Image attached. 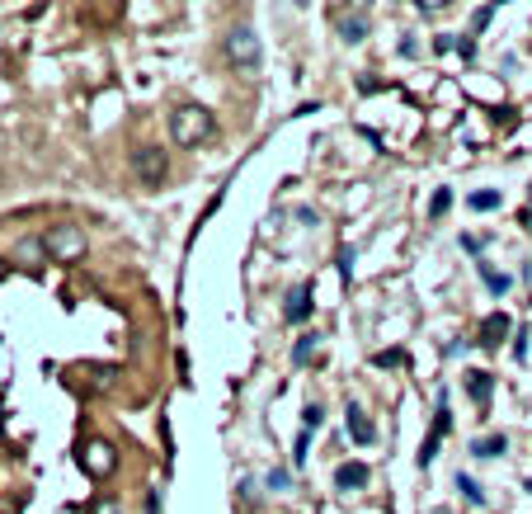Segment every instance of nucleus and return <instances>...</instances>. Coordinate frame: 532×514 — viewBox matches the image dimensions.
<instances>
[{
    "mask_svg": "<svg viewBox=\"0 0 532 514\" xmlns=\"http://www.w3.org/2000/svg\"><path fill=\"white\" fill-rule=\"evenodd\" d=\"M212 114L203 109V104H179V109L170 114V138L175 142H184V147H199V142H208L212 138Z\"/></svg>",
    "mask_w": 532,
    "mask_h": 514,
    "instance_id": "f257e3e1",
    "label": "nucleus"
},
{
    "mask_svg": "<svg viewBox=\"0 0 532 514\" xmlns=\"http://www.w3.org/2000/svg\"><path fill=\"white\" fill-rule=\"evenodd\" d=\"M227 57H231V67L236 71H260V62H264V47H260V34L255 29H245V24H236V29L227 34Z\"/></svg>",
    "mask_w": 532,
    "mask_h": 514,
    "instance_id": "f03ea898",
    "label": "nucleus"
},
{
    "mask_svg": "<svg viewBox=\"0 0 532 514\" xmlns=\"http://www.w3.org/2000/svg\"><path fill=\"white\" fill-rule=\"evenodd\" d=\"M43 251H47L52 260L71 264V260L86 255V231H80L76 222H57V227H47V236H43Z\"/></svg>",
    "mask_w": 532,
    "mask_h": 514,
    "instance_id": "7ed1b4c3",
    "label": "nucleus"
},
{
    "mask_svg": "<svg viewBox=\"0 0 532 514\" xmlns=\"http://www.w3.org/2000/svg\"><path fill=\"white\" fill-rule=\"evenodd\" d=\"M80 468H86L90 477H108L114 472V444L108 439H86L80 444Z\"/></svg>",
    "mask_w": 532,
    "mask_h": 514,
    "instance_id": "20e7f679",
    "label": "nucleus"
},
{
    "mask_svg": "<svg viewBox=\"0 0 532 514\" xmlns=\"http://www.w3.org/2000/svg\"><path fill=\"white\" fill-rule=\"evenodd\" d=\"M334 29H340L344 43H363V38H368V29H373V19H368V10H363V5H349V10H334Z\"/></svg>",
    "mask_w": 532,
    "mask_h": 514,
    "instance_id": "39448f33",
    "label": "nucleus"
},
{
    "mask_svg": "<svg viewBox=\"0 0 532 514\" xmlns=\"http://www.w3.org/2000/svg\"><path fill=\"white\" fill-rule=\"evenodd\" d=\"M344 420H349V435H353V444H377V425L368 420V411H363L358 401H349V406H344Z\"/></svg>",
    "mask_w": 532,
    "mask_h": 514,
    "instance_id": "423d86ee",
    "label": "nucleus"
},
{
    "mask_svg": "<svg viewBox=\"0 0 532 514\" xmlns=\"http://www.w3.org/2000/svg\"><path fill=\"white\" fill-rule=\"evenodd\" d=\"M132 166H137V175H142L147 184H160L165 180V151L160 147H142L132 156Z\"/></svg>",
    "mask_w": 532,
    "mask_h": 514,
    "instance_id": "0eeeda50",
    "label": "nucleus"
},
{
    "mask_svg": "<svg viewBox=\"0 0 532 514\" xmlns=\"http://www.w3.org/2000/svg\"><path fill=\"white\" fill-rule=\"evenodd\" d=\"M283 316L292 321V326H297V321L312 316V283H302V288H292V293H288V307H283Z\"/></svg>",
    "mask_w": 532,
    "mask_h": 514,
    "instance_id": "6e6552de",
    "label": "nucleus"
},
{
    "mask_svg": "<svg viewBox=\"0 0 532 514\" xmlns=\"http://www.w3.org/2000/svg\"><path fill=\"white\" fill-rule=\"evenodd\" d=\"M363 481H368V468L363 463H344L340 472H334V486H340V491H363Z\"/></svg>",
    "mask_w": 532,
    "mask_h": 514,
    "instance_id": "1a4fd4ad",
    "label": "nucleus"
},
{
    "mask_svg": "<svg viewBox=\"0 0 532 514\" xmlns=\"http://www.w3.org/2000/svg\"><path fill=\"white\" fill-rule=\"evenodd\" d=\"M466 392H471L476 401H490V392H495V377H490V373H481V368L466 373Z\"/></svg>",
    "mask_w": 532,
    "mask_h": 514,
    "instance_id": "9d476101",
    "label": "nucleus"
},
{
    "mask_svg": "<svg viewBox=\"0 0 532 514\" xmlns=\"http://www.w3.org/2000/svg\"><path fill=\"white\" fill-rule=\"evenodd\" d=\"M504 331H509V316H504V312H495V316L486 321V335H481V340H486V344L495 349V344L504 340Z\"/></svg>",
    "mask_w": 532,
    "mask_h": 514,
    "instance_id": "9b49d317",
    "label": "nucleus"
},
{
    "mask_svg": "<svg viewBox=\"0 0 532 514\" xmlns=\"http://www.w3.org/2000/svg\"><path fill=\"white\" fill-rule=\"evenodd\" d=\"M499 453H504V439L499 435H486V439L471 444V457H499Z\"/></svg>",
    "mask_w": 532,
    "mask_h": 514,
    "instance_id": "f8f14e48",
    "label": "nucleus"
},
{
    "mask_svg": "<svg viewBox=\"0 0 532 514\" xmlns=\"http://www.w3.org/2000/svg\"><path fill=\"white\" fill-rule=\"evenodd\" d=\"M466 203H471L476 212H490V208H499V194H495V189H476Z\"/></svg>",
    "mask_w": 532,
    "mask_h": 514,
    "instance_id": "ddd939ff",
    "label": "nucleus"
},
{
    "mask_svg": "<svg viewBox=\"0 0 532 514\" xmlns=\"http://www.w3.org/2000/svg\"><path fill=\"white\" fill-rule=\"evenodd\" d=\"M316 340H321L316 331H312V335H302V340H297V349H292V359H297V364H306V359H312V349H316Z\"/></svg>",
    "mask_w": 532,
    "mask_h": 514,
    "instance_id": "4468645a",
    "label": "nucleus"
},
{
    "mask_svg": "<svg viewBox=\"0 0 532 514\" xmlns=\"http://www.w3.org/2000/svg\"><path fill=\"white\" fill-rule=\"evenodd\" d=\"M457 491H462V496H466L471 505H486V496H481V486H476L471 477H457Z\"/></svg>",
    "mask_w": 532,
    "mask_h": 514,
    "instance_id": "2eb2a0df",
    "label": "nucleus"
},
{
    "mask_svg": "<svg viewBox=\"0 0 532 514\" xmlns=\"http://www.w3.org/2000/svg\"><path fill=\"white\" fill-rule=\"evenodd\" d=\"M447 208H453V194H447V189H438V194L429 199V218H443Z\"/></svg>",
    "mask_w": 532,
    "mask_h": 514,
    "instance_id": "dca6fc26",
    "label": "nucleus"
},
{
    "mask_svg": "<svg viewBox=\"0 0 532 514\" xmlns=\"http://www.w3.org/2000/svg\"><path fill=\"white\" fill-rule=\"evenodd\" d=\"M481 274H486L490 293H509V274H499V269H486V264H481Z\"/></svg>",
    "mask_w": 532,
    "mask_h": 514,
    "instance_id": "f3484780",
    "label": "nucleus"
},
{
    "mask_svg": "<svg viewBox=\"0 0 532 514\" xmlns=\"http://www.w3.org/2000/svg\"><path fill=\"white\" fill-rule=\"evenodd\" d=\"M38 255H47L43 241H24V246H19V260H24V264H38Z\"/></svg>",
    "mask_w": 532,
    "mask_h": 514,
    "instance_id": "a211bd4d",
    "label": "nucleus"
},
{
    "mask_svg": "<svg viewBox=\"0 0 532 514\" xmlns=\"http://www.w3.org/2000/svg\"><path fill=\"white\" fill-rule=\"evenodd\" d=\"M373 364H377V368H391V364H405V349H386V355H377Z\"/></svg>",
    "mask_w": 532,
    "mask_h": 514,
    "instance_id": "6ab92c4d",
    "label": "nucleus"
},
{
    "mask_svg": "<svg viewBox=\"0 0 532 514\" xmlns=\"http://www.w3.org/2000/svg\"><path fill=\"white\" fill-rule=\"evenodd\" d=\"M288 486H292V481H288V472H283V468L269 472V491H288Z\"/></svg>",
    "mask_w": 532,
    "mask_h": 514,
    "instance_id": "aec40b11",
    "label": "nucleus"
},
{
    "mask_svg": "<svg viewBox=\"0 0 532 514\" xmlns=\"http://www.w3.org/2000/svg\"><path fill=\"white\" fill-rule=\"evenodd\" d=\"M306 444H312V439H306V435H297V444H292V457H297V468L306 463Z\"/></svg>",
    "mask_w": 532,
    "mask_h": 514,
    "instance_id": "412c9836",
    "label": "nucleus"
},
{
    "mask_svg": "<svg viewBox=\"0 0 532 514\" xmlns=\"http://www.w3.org/2000/svg\"><path fill=\"white\" fill-rule=\"evenodd\" d=\"M321 416H325L321 406H306V429H316V425H321Z\"/></svg>",
    "mask_w": 532,
    "mask_h": 514,
    "instance_id": "4be33fe9",
    "label": "nucleus"
},
{
    "mask_svg": "<svg viewBox=\"0 0 532 514\" xmlns=\"http://www.w3.org/2000/svg\"><path fill=\"white\" fill-rule=\"evenodd\" d=\"M147 514H160V491H151V496H147Z\"/></svg>",
    "mask_w": 532,
    "mask_h": 514,
    "instance_id": "5701e85b",
    "label": "nucleus"
},
{
    "mask_svg": "<svg viewBox=\"0 0 532 514\" xmlns=\"http://www.w3.org/2000/svg\"><path fill=\"white\" fill-rule=\"evenodd\" d=\"M95 514H118V505H114V500H99V505H95Z\"/></svg>",
    "mask_w": 532,
    "mask_h": 514,
    "instance_id": "b1692460",
    "label": "nucleus"
},
{
    "mask_svg": "<svg viewBox=\"0 0 532 514\" xmlns=\"http://www.w3.org/2000/svg\"><path fill=\"white\" fill-rule=\"evenodd\" d=\"M0 279H5V260H0Z\"/></svg>",
    "mask_w": 532,
    "mask_h": 514,
    "instance_id": "393cba45",
    "label": "nucleus"
},
{
    "mask_svg": "<svg viewBox=\"0 0 532 514\" xmlns=\"http://www.w3.org/2000/svg\"><path fill=\"white\" fill-rule=\"evenodd\" d=\"M523 486H527V491H532V481H523Z\"/></svg>",
    "mask_w": 532,
    "mask_h": 514,
    "instance_id": "a878e982",
    "label": "nucleus"
}]
</instances>
